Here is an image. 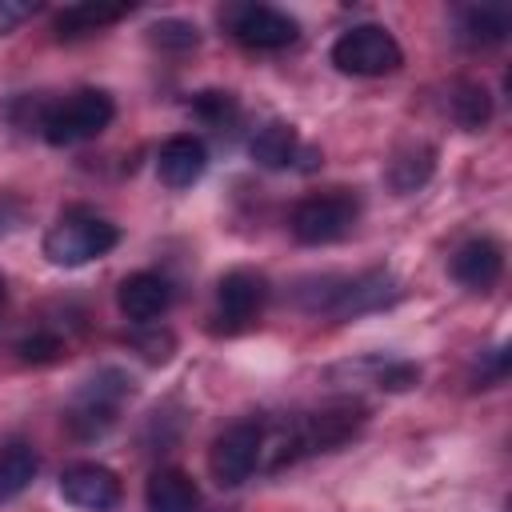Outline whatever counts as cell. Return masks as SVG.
I'll list each match as a JSON object with an SVG mask.
<instances>
[{"instance_id": "obj_1", "label": "cell", "mask_w": 512, "mask_h": 512, "mask_svg": "<svg viewBox=\"0 0 512 512\" xmlns=\"http://www.w3.org/2000/svg\"><path fill=\"white\" fill-rule=\"evenodd\" d=\"M364 420H368V408L356 400H336V404H324L316 412H300L276 424L260 420V464L256 468L280 472L284 464H296L304 456L336 452L364 428Z\"/></svg>"}, {"instance_id": "obj_2", "label": "cell", "mask_w": 512, "mask_h": 512, "mask_svg": "<svg viewBox=\"0 0 512 512\" xmlns=\"http://www.w3.org/2000/svg\"><path fill=\"white\" fill-rule=\"evenodd\" d=\"M400 296V284L388 268H368L356 276H312L296 288V300L304 312H324L336 320H352L364 312H376Z\"/></svg>"}, {"instance_id": "obj_3", "label": "cell", "mask_w": 512, "mask_h": 512, "mask_svg": "<svg viewBox=\"0 0 512 512\" xmlns=\"http://www.w3.org/2000/svg\"><path fill=\"white\" fill-rule=\"evenodd\" d=\"M120 240L116 224L96 216L92 208H68L60 212V220L44 232V256L56 264V268H80L104 252H112Z\"/></svg>"}, {"instance_id": "obj_4", "label": "cell", "mask_w": 512, "mask_h": 512, "mask_svg": "<svg viewBox=\"0 0 512 512\" xmlns=\"http://www.w3.org/2000/svg\"><path fill=\"white\" fill-rule=\"evenodd\" d=\"M116 116V104L108 92L100 88H80L72 96H64L60 104H52L40 120L44 128V140L56 144V148H72V144H84L92 136H100Z\"/></svg>"}, {"instance_id": "obj_5", "label": "cell", "mask_w": 512, "mask_h": 512, "mask_svg": "<svg viewBox=\"0 0 512 512\" xmlns=\"http://www.w3.org/2000/svg\"><path fill=\"white\" fill-rule=\"evenodd\" d=\"M356 216H360L356 196L344 192V188H332V192L304 196V200L292 208L288 228H292V236H296L300 244H312V248H316V244H336V240H344V236L352 232Z\"/></svg>"}, {"instance_id": "obj_6", "label": "cell", "mask_w": 512, "mask_h": 512, "mask_svg": "<svg viewBox=\"0 0 512 512\" xmlns=\"http://www.w3.org/2000/svg\"><path fill=\"white\" fill-rule=\"evenodd\" d=\"M332 64L348 76H388L404 64V52L396 36L380 24H356L336 36L332 44Z\"/></svg>"}, {"instance_id": "obj_7", "label": "cell", "mask_w": 512, "mask_h": 512, "mask_svg": "<svg viewBox=\"0 0 512 512\" xmlns=\"http://www.w3.org/2000/svg\"><path fill=\"white\" fill-rule=\"evenodd\" d=\"M128 396V376L116 372V368H104L96 372L72 400L64 424L72 428V436L80 440H92V436H104L112 424H116V412H120V400Z\"/></svg>"}, {"instance_id": "obj_8", "label": "cell", "mask_w": 512, "mask_h": 512, "mask_svg": "<svg viewBox=\"0 0 512 512\" xmlns=\"http://www.w3.org/2000/svg\"><path fill=\"white\" fill-rule=\"evenodd\" d=\"M260 464V420H236L228 424L212 448H208V468L220 488L244 484Z\"/></svg>"}, {"instance_id": "obj_9", "label": "cell", "mask_w": 512, "mask_h": 512, "mask_svg": "<svg viewBox=\"0 0 512 512\" xmlns=\"http://www.w3.org/2000/svg\"><path fill=\"white\" fill-rule=\"evenodd\" d=\"M224 24L244 48H256V52L288 48L300 36V24L272 4H236L224 12Z\"/></svg>"}, {"instance_id": "obj_10", "label": "cell", "mask_w": 512, "mask_h": 512, "mask_svg": "<svg viewBox=\"0 0 512 512\" xmlns=\"http://www.w3.org/2000/svg\"><path fill=\"white\" fill-rule=\"evenodd\" d=\"M264 300H268V280L260 272L236 268V272H228L216 284V316H220V324L228 332H236L248 320H256L260 308H264Z\"/></svg>"}, {"instance_id": "obj_11", "label": "cell", "mask_w": 512, "mask_h": 512, "mask_svg": "<svg viewBox=\"0 0 512 512\" xmlns=\"http://www.w3.org/2000/svg\"><path fill=\"white\" fill-rule=\"evenodd\" d=\"M60 496L84 512H112L120 504V476L104 464H72L60 472Z\"/></svg>"}, {"instance_id": "obj_12", "label": "cell", "mask_w": 512, "mask_h": 512, "mask_svg": "<svg viewBox=\"0 0 512 512\" xmlns=\"http://www.w3.org/2000/svg\"><path fill=\"white\" fill-rule=\"evenodd\" d=\"M116 304L132 324H152L172 304V284L156 272H132L116 288Z\"/></svg>"}, {"instance_id": "obj_13", "label": "cell", "mask_w": 512, "mask_h": 512, "mask_svg": "<svg viewBox=\"0 0 512 512\" xmlns=\"http://www.w3.org/2000/svg\"><path fill=\"white\" fill-rule=\"evenodd\" d=\"M452 276L472 292H488L504 276V248L488 236H476V240L460 244L456 256H452Z\"/></svg>"}, {"instance_id": "obj_14", "label": "cell", "mask_w": 512, "mask_h": 512, "mask_svg": "<svg viewBox=\"0 0 512 512\" xmlns=\"http://www.w3.org/2000/svg\"><path fill=\"white\" fill-rule=\"evenodd\" d=\"M204 168H208V148H204V140H196V136H188V132L164 140L160 160H156V172H160V180H164L168 188H192V184L204 176Z\"/></svg>"}, {"instance_id": "obj_15", "label": "cell", "mask_w": 512, "mask_h": 512, "mask_svg": "<svg viewBox=\"0 0 512 512\" xmlns=\"http://www.w3.org/2000/svg\"><path fill=\"white\" fill-rule=\"evenodd\" d=\"M144 504H148V512H196L200 488L180 468H156L144 484Z\"/></svg>"}, {"instance_id": "obj_16", "label": "cell", "mask_w": 512, "mask_h": 512, "mask_svg": "<svg viewBox=\"0 0 512 512\" xmlns=\"http://www.w3.org/2000/svg\"><path fill=\"white\" fill-rule=\"evenodd\" d=\"M512 32V12L504 4H468L456 12V36L472 48L500 44Z\"/></svg>"}, {"instance_id": "obj_17", "label": "cell", "mask_w": 512, "mask_h": 512, "mask_svg": "<svg viewBox=\"0 0 512 512\" xmlns=\"http://www.w3.org/2000/svg\"><path fill=\"white\" fill-rule=\"evenodd\" d=\"M132 12V4H100V0H84V4H68L56 12V36L60 40H76L88 32H100L116 20H124Z\"/></svg>"}, {"instance_id": "obj_18", "label": "cell", "mask_w": 512, "mask_h": 512, "mask_svg": "<svg viewBox=\"0 0 512 512\" xmlns=\"http://www.w3.org/2000/svg\"><path fill=\"white\" fill-rule=\"evenodd\" d=\"M252 160L260 168H292L296 164V152H300V140H296V128L284 124V120H268L264 128H256L252 144H248Z\"/></svg>"}, {"instance_id": "obj_19", "label": "cell", "mask_w": 512, "mask_h": 512, "mask_svg": "<svg viewBox=\"0 0 512 512\" xmlns=\"http://www.w3.org/2000/svg\"><path fill=\"white\" fill-rule=\"evenodd\" d=\"M40 472V456L32 444L24 440H12V444H0V504L4 500H16Z\"/></svg>"}, {"instance_id": "obj_20", "label": "cell", "mask_w": 512, "mask_h": 512, "mask_svg": "<svg viewBox=\"0 0 512 512\" xmlns=\"http://www.w3.org/2000/svg\"><path fill=\"white\" fill-rule=\"evenodd\" d=\"M436 168V148L432 144H408L388 160V184L396 192H416Z\"/></svg>"}, {"instance_id": "obj_21", "label": "cell", "mask_w": 512, "mask_h": 512, "mask_svg": "<svg viewBox=\"0 0 512 512\" xmlns=\"http://www.w3.org/2000/svg\"><path fill=\"white\" fill-rule=\"evenodd\" d=\"M452 120H456L460 128H468V132L484 128V124L492 120V100H488V92H484L480 84H472V80H460V84L452 88Z\"/></svg>"}, {"instance_id": "obj_22", "label": "cell", "mask_w": 512, "mask_h": 512, "mask_svg": "<svg viewBox=\"0 0 512 512\" xmlns=\"http://www.w3.org/2000/svg\"><path fill=\"white\" fill-rule=\"evenodd\" d=\"M60 352H64V340L52 328H36L32 336H24L16 344V356L24 364H52V360H60Z\"/></svg>"}, {"instance_id": "obj_23", "label": "cell", "mask_w": 512, "mask_h": 512, "mask_svg": "<svg viewBox=\"0 0 512 512\" xmlns=\"http://www.w3.org/2000/svg\"><path fill=\"white\" fill-rule=\"evenodd\" d=\"M148 32H152V44H160V48H168V52H188V48L200 44L196 24H188V20H160V24H152Z\"/></svg>"}, {"instance_id": "obj_24", "label": "cell", "mask_w": 512, "mask_h": 512, "mask_svg": "<svg viewBox=\"0 0 512 512\" xmlns=\"http://www.w3.org/2000/svg\"><path fill=\"white\" fill-rule=\"evenodd\" d=\"M192 108H196V116H204L212 128H224V124L236 120V100H232V92H200Z\"/></svg>"}, {"instance_id": "obj_25", "label": "cell", "mask_w": 512, "mask_h": 512, "mask_svg": "<svg viewBox=\"0 0 512 512\" xmlns=\"http://www.w3.org/2000/svg\"><path fill=\"white\" fill-rule=\"evenodd\" d=\"M36 12V4H20V0H0V36H8L16 24H24Z\"/></svg>"}, {"instance_id": "obj_26", "label": "cell", "mask_w": 512, "mask_h": 512, "mask_svg": "<svg viewBox=\"0 0 512 512\" xmlns=\"http://www.w3.org/2000/svg\"><path fill=\"white\" fill-rule=\"evenodd\" d=\"M136 348H144V356H148L152 364H160V360L172 356V336H168V332H160V336H140Z\"/></svg>"}, {"instance_id": "obj_27", "label": "cell", "mask_w": 512, "mask_h": 512, "mask_svg": "<svg viewBox=\"0 0 512 512\" xmlns=\"http://www.w3.org/2000/svg\"><path fill=\"white\" fill-rule=\"evenodd\" d=\"M4 300H8V288H4V276H0V308H4Z\"/></svg>"}]
</instances>
